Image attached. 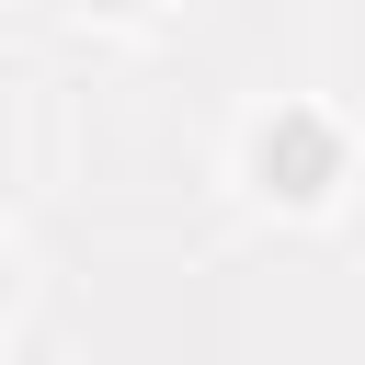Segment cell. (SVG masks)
Returning a JSON list of instances; mask_svg holds the SVG:
<instances>
[{
    "instance_id": "6da1fadb",
    "label": "cell",
    "mask_w": 365,
    "mask_h": 365,
    "mask_svg": "<svg viewBox=\"0 0 365 365\" xmlns=\"http://www.w3.org/2000/svg\"><path fill=\"white\" fill-rule=\"evenodd\" d=\"M262 182H274V194H319V182H331V137L297 125V114L262 125Z\"/></svg>"
}]
</instances>
